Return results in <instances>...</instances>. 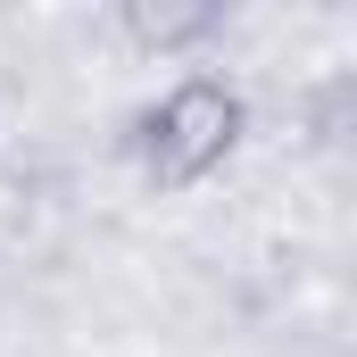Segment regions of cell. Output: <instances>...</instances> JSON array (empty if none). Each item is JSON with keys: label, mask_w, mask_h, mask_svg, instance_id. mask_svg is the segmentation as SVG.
I'll return each instance as SVG.
<instances>
[{"label": "cell", "mask_w": 357, "mask_h": 357, "mask_svg": "<svg viewBox=\"0 0 357 357\" xmlns=\"http://www.w3.org/2000/svg\"><path fill=\"white\" fill-rule=\"evenodd\" d=\"M241 133H250V100L225 75H183V84H167L133 116L125 150H133V167L158 191H191V183H208L241 150Z\"/></svg>", "instance_id": "1"}, {"label": "cell", "mask_w": 357, "mask_h": 357, "mask_svg": "<svg viewBox=\"0 0 357 357\" xmlns=\"http://www.w3.org/2000/svg\"><path fill=\"white\" fill-rule=\"evenodd\" d=\"M116 33L150 59H175V50H199L225 33V8L216 0H125L116 8Z\"/></svg>", "instance_id": "2"}]
</instances>
